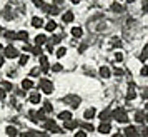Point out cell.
<instances>
[{
  "instance_id": "1",
  "label": "cell",
  "mask_w": 148,
  "mask_h": 137,
  "mask_svg": "<svg viewBox=\"0 0 148 137\" xmlns=\"http://www.w3.org/2000/svg\"><path fill=\"white\" fill-rule=\"evenodd\" d=\"M113 119L120 124H128V114L125 110V107H116L113 110Z\"/></svg>"
},
{
  "instance_id": "2",
  "label": "cell",
  "mask_w": 148,
  "mask_h": 137,
  "mask_svg": "<svg viewBox=\"0 0 148 137\" xmlns=\"http://www.w3.org/2000/svg\"><path fill=\"white\" fill-rule=\"evenodd\" d=\"M63 102H65V104H68L70 107H75V109H77V107L80 105L82 99H80L78 95H75V94H68V95H65V97H63Z\"/></svg>"
},
{
  "instance_id": "3",
  "label": "cell",
  "mask_w": 148,
  "mask_h": 137,
  "mask_svg": "<svg viewBox=\"0 0 148 137\" xmlns=\"http://www.w3.org/2000/svg\"><path fill=\"white\" fill-rule=\"evenodd\" d=\"M40 89L43 94H52L53 92V84L50 82V80H47V79H42L40 80Z\"/></svg>"
},
{
  "instance_id": "4",
  "label": "cell",
  "mask_w": 148,
  "mask_h": 137,
  "mask_svg": "<svg viewBox=\"0 0 148 137\" xmlns=\"http://www.w3.org/2000/svg\"><path fill=\"white\" fill-rule=\"evenodd\" d=\"M45 130L52 132V134H60V132H62V129L57 125L55 120H47V122H45Z\"/></svg>"
},
{
  "instance_id": "5",
  "label": "cell",
  "mask_w": 148,
  "mask_h": 137,
  "mask_svg": "<svg viewBox=\"0 0 148 137\" xmlns=\"http://www.w3.org/2000/svg\"><path fill=\"white\" fill-rule=\"evenodd\" d=\"M3 54H5V57H8V59H15V57H18V50H17L14 45H7V47L3 48Z\"/></svg>"
},
{
  "instance_id": "6",
  "label": "cell",
  "mask_w": 148,
  "mask_h": 137,
  "mask_svg": "<svg viewBox=\"0 0 148 137\" xmlns=\"http://www.w3.org/2000/svg\"><path fill=\"white\" fill-rule=\"evenodd\" d=\"M100 120L101 122H110L112 119H113V110H110V109H105V110H101L100 112Z\"/></svg>"
},
{
  "instance_id": "7",
  "label": "cell",
  "mask_w": 148,
  "mask_h": 137,
  "mask_svg": "<svg viewBox=\"0 0 148 137\" xmlns=\"http://www.w3.org/2000/svg\"><path fill=\"white\" fill-rule=\"evenodd\" d=\"M123 134H125V137H140L138 136V130L135 129L133 125H128L127 129L123 130Z\"/></svg>"
},
{
  "instance_id": "8",
  "label": "cell",
  "mask_w": 148,
  "mask_h": 137,
  "mask_svg": "<svg viewBox=\"0 0 148 137\" xmlns=\"http://www.w3.org/2000/svg\"><path fill=\"white\" fill-rule=\"evenodd\" d=\"M40 65H42V72H45V74H47L48 68H50V65H48V57H47V55H42V57H40Z\"/></svg>"
},
{
  "instance_id": "9",
  "label": "cell",
  "mask_w": 148,
  "mask_h": 137,
  "mask_svg": "<svg viewBox=\"0 0 148 137\" xmlns=\"http://www.w3.org/2000/svg\"><path fill=\"white\" fill-rule=\"evenodd\" d=\"M98 130H100V134H108L112 130V125H110V122H101L98 125Z\"/></svg>"
},
{
  "instance_id": "10",
  "label": "cell",
  "mask_w": 148,
  "mask_h": 137,
  "mask_svg": "<svg viewBox=\"0 0 148 137\" xmlns=\"http://www.w3.org/2000/svg\"><path fill=\"white\" fill-rule=\"evenodd\" d=\"M63 127H65L67 130H75L77 127H78V122H77V120H73V119H70V120H67V122H65V125H63Z\"/></svg>"
},
{
  "instance_id": "11",
  "label": "cell",
  "mask_w": 148,
  "mask_h": 137,
  "mask_svg": "<svg viewBox=\"0 0 148 137\" xmlns=\"http://www.w3.org/2000/svg\"><path fill=\"white\" fill-rule=\"evenodd\" d=\"M135 97H136V92H135V85H133V84H130V87H128V92H127V100H133Z\"/></svg>"
},
{
  "instance_id": "12",
  "label": "cell",
  "mask_w": 148,
  "mask_h": 137,
  "mask_svg": "<svg viewBox=\"0 0 148 137\" xmlns=\"http://www.w3.org/2000/svg\"><path fill=\"white\" fill-rule=\"evenodd\" d=\"M58 119L63 120V122H67V120L72 119V112H68V110H62L60 114H58Z\"/></svg>"
},
{
  "instance_id": "13",
  "label": "cell",
  "mask_w": 148,
  "mask_h": 137,
  "mask_svg": "<svg viewBox=\"0 0 148 137\" xmlns=\"http://www.w3.org/2000/svg\"><path fill=\"white\" fill-rule=\"evenodd\" d=\"M100 75L103 77V79H108V77L112 75V72H110V68H108L107 65H101L100 67Z\"/></svg>"
},
{
  "instance_id": "14",
  "label": "cell",
  "mask_w": 148,
  "mask_h": 137,
  "mask_svg": "<svg viewBox=\"0 0 148 137\" xmlns=\"http://www.w3.org/2000/svg\"><path fill=\"white\" fill-rule=\"evenodd\" d=\"M17 40L27 42V40H28V34L25 32V30H20V32H17Z\"/></svg>"
},
{
  "instance_id": "15",
  "label": "cell",
  "mask_w": 148,
  "mask_h": 137,
  "mask_svg": "<svg viewBox=\"0 0 148 137\" xmlns=\"http://www.w3.org/2000/svg\"><path fill=\"white\" fill-rule=\"evenodd\" d=\"M62 19H63V22H65V24H70V22H73L75 15L72 14V12H65V14H63V17H62Z\"/></svg>"
},
{
  "instance_id": "16",
  "label": "cell",
  "mask_w": 148,
  "mask_h": 137,
  "mask_svg": "<svg viewBox=\"0 0 148 137\" xmlns=\"http://www.w3.org/2000/svg\"><path fill=\"white\" fill-rule=\"evenodd\" d=\"M22 87L25 90H30L34 87V80H30V79H25V80H22Z\"/></svg>"
},
{
  "instance_id": "17",
  "label": "cell",
  "mask_w": 148,
  "mask_h": 137,
  "mask_svg": "<svg viewBox=\"0 0 148 137\" xmlns=\"http://www.w3.org/2000/svg\"><path fill=\"white\" fill-rule=\"evenodd\" d=\"M93 116H95V109H93V107H88V109L85 110V114H83V117L88 119V120H90V119H93Z\"/></svg>"
},
{
  "instance_id": "18",
  "label": "cell",
  "mask_w": 148,
  "mask_h": 137,
  "mask_svg": "<svg viewBox=\"0 0 148 137\" xmlns=\"http://www.w3.org/2000/svg\"><path fill=\"white\" fill-rule=\"evenodd\" d=\"M45 42H47V37H45V35H37V39H35V45L40 47V45H43Z\"/></svg>"
},
{
  "instance_id": "19",
  "label": "cell",
  "mask_w": 148,
  "mask_h": 137,
  "mask_svg": "<svg viewBox=\"0 0 148 137\" xmlns=\"http://www.w3.org/2000/svg\"><path fill=\"white\" fill-rule=\"evenodd\" d=\"M32 25H34L35 28H40L42 25H43V20L38 19V17H34V19H32Z\"/></svg>"
},
{
  "instance_id": "20",
  "label": "cell",
  "mask_w": 148,
  "mask_h": 137,
  "mask_svg": "<svg viewBox=\"0 0 148 137\" xmlns=\"http://www.w3.org/2000/svg\"><path fill=\"white\" fill-rule=\"evenodd\" d=\"M135 120H136V122H138V124H143V122H145V114H143V112H140V110H138V112L135 114Z\"/></svg>"
},
{
  "instance_id": "21",
  "label": "cell",
  "mask_w": 148,
  "mask_h": 137,
  "mask_svg": "<svg viewBox=\"0 0 148 137\" xmlns=\"http://www.w3.org/2000/svg\"><path fill=\"white\" fill-rule=\"evenodd\" d=\"M55 28H57V24H55L53 20H50L45 24V30H48V32H53Z\"/></svg>"
},
{
  "instance_id": "22",
  "label": "cell",
  "mask_w": 148,
  "mask_h": 137,
  "mask_svg": "<svg viewBox=\"0 0 148 137\" xmlns=\"http://www.w3.org/2000/svg\"><path fill=\"white\" fill-rule=\"evenodd\" d=\"M37 120H47V112H45V110L42 109V110H38V112H37Z\"/></svg>"
},
{
  "instance_id": "23",
  "label": "cell",
  "mask_w": 148,
  "mask_h": 137,
  "mask_svg": "<svg viewBox=\"0 0 148 137\" xmlns=\"http://www.w3.org/2000/svg\"><path fill=\"white\" fill-rule=\"evenodd\" d=\"M82 34H83V32H82L80 27H73V28H72V35H73L75 39H80Z\"/></svg>"
},
{
  "instance_id": "24",
  "label": "cell",
  "mask_w": 148,
  "mask_h": 137,
  "mask_svg": "<svg viewBox=\"0 0 148 137\" xmlns=\"http://www.w3.org/2000/svg\"><path fill=\"white\" fill-rule=\"evenodd\" d=\"M5 132H7L8 137H17V134H18V132H17V129H15V127H12V125H10V127H7V130H5Z\"/></svg>"
},
{
  "instance_id": "25",
  "label": "cell",
  "mask_w": 148,
  "mask_h": 137,
  "mask_svg": "<svg viewBox=\"0 0 148 137\" xmlns=\"http://www.w3.org/2000/svg\"><path fill=\"white\" fill-rule=\"evenodd\" d=\"M28 100H30L32 104H38V102H40V94H37V92H34V94L30 95V99H28Z\"/></svg>"
},
{
  "instance_id": "26",
  "label": "cell",
  "mask_w": 148,
  "mask_h": 137,
  "mask_svg": "<svg viewBox=\"0 0 148 137\" xmlns=\"http://www.w3.org/2000/svg\"><path fill=\"white\" fill-rule=\"evenodd\" d=\"M82 129L85 130V132H93V125L92 124H88V122H82Z\"/></svg>"
},
{
  "instance_id": "27",
  "label": "cell",
  "mask_w": 148,
  "mask_h": 137,
  "mask_svg": "<svg viewBox=\"0 0 148 137\" xmlns=\"http://www.w3.org/2000/svg\"><path fill=\"white\" fill-rule=\"evenodd\" d=\"M147 59H148V44L145 45V48L141 50V55H140V60H141V62L147 60Z\"/></svg>"
},
{
  "instance_id": "28",
  "label": "cell",
  "mask_w": 148,
  "mask_h": 137,
  "mask_svg": "<svg viewBox=\"0 0 148 137\" xmlns=\"http://www.w3.org/2000/svg\"><path fill=\"white\" fill-rule=\"evenodd\" d=\"M5 39H8V40H17V34L15 32H5Z\"/></svg>"
},
{
  "instance_id": "29",
  "label": "cell",
  "mask_w": 148,
  "mask_h": 137,
  "mask_svg": "<svg viewBox=\"0 0 148 137\" xmlns=\"http://www.w3.org/2000/svg\"><path fill=\"white\" fill-rule=\"evenodd\" d=\"M43 110H45V112H48V114H50V112H52V110H53V107H52V104L48 102H43Z\"/></svg>"
},
{
  "instance_id": "30",
  "label": "cell",
  "mask_w": 148,
  "mask_h": 137,
  "mask_svg": "<svg viewBox=\"0 0 148 137\" xmlns=\"http://www.w3.org/2000/svg\"><path fill=\"white\" fill-rule=\"evenodd\" d=\"M112 10H113V12H123V7H121L120 3H116V2H115L113 5H112Z\"/></svg>"
},
{
  "instance_id": "31",
  "label": "cell",
  "mask_w": 148,
  "mask_h": 137,
  "mask_svg": "<svg viewBox=\"0 0 148 137\" xmlns=\"http://www.w3.org/2000/svg\"><path fill=\"white\" fill-rule=\"evenodd\" d=\"M112 45L113 47H121V40L118 37H115V39H112Z\"/></svg>"
},
{
  "instance_id": "32",
  "label": "cell",
  "mask_w": 148,
  "mask_h": 137,
  "mask_svg": "<svg viewBox=\"0 0 148 137\" xmlns=\"http://www.w3.org/2000/svg\"><path fill=\"white\" fill-rule=\"evenodd\" d=\"M30 52H32L34 55H40L42 54V48L38 47V45H35V47H32V50H30Z\"/></svg>"
},
{
  "instance_id": "33",
  "label": "cell",
  "mask_w": 148,
  "mask_h": 137,
  "mask_svg": "<svg viewBox=\"0 0 148 137\" xmlns=\"http://www.w3.org/2000/svg\"><path fill=\"white\" fill-rule=\"evenodd\" d=\"M138 136H140V137H148V129H147V127L140 129V130H138Z\"/></svg>"
},
{
  "instance_id": "34",
  "label": "cell",
  "mask_w": 148,
  "mask_h": 137,
  "mask_svg": "<svg viewBox=\"0 0 148 137\" xmlns=\"http://www.w3.org/2000/svg\"><path fill=\"white\" fill-rule=\"evenodd\" d=\"M65 54H67V48L65 47H60L58 50H57V57H63Z\"/></svg>"
},
{
  "instance_id": "35",
  "label": "cell",
  "mask_w": 148,
  "mask_h": 137,
  "mask_svg": "<svg viewBox=\"0 0 148 137\" xmlns=\"http://www.w3.org/2000/svg\"><path fill=\"white\" fill-rule=\"evenodd\" d=\"M27 62H28V57H27V55H22L20 59H18V64H20V65H25Z\"/></svg>"
},
{
  "instance_id": "36",
  "label": "cell",
  "mask_w": 148,
  "mask_h": 137,
  "mask_svg": "<svg viewBox=\"0 0 148 137\" xmlns=\"http://www.w3.org/2000/svg\"><path fill=\"white\" fill-rule=\"evenodd\" d=\"M28 117H30L34 122H37V112H35V110H30V112H28Z\"/></svg>"
},
{
  "instance_id": "37",
  "label": "cell",
  "mask_w": 148,
  "mask_h": 137,
  "mask_svg": "<svg viewBox=\"0 0 148 137\" xmlns=\"http://www.w3.org/2000/svg\"><path fill=\"white\" fill-rule=\"evenodd\" d=\"M141 10H143L145 14H148V0H143V3H141Z\"/></svg>"
},
{
  "instance_id": "38",
  "label": "cell",
  "mask_w": 148,
  "mask_h": 137,
  "mask_svg": "<svg viewBox=\"0 0 148 137\" xmlns=\"http://www.w3.org/2000/svg\"><path fill=\"white\" fill-rule=\"evenodd\" d=\"M87 45H88L87 42H83L80 47H78V52H80V54H83V52H85V48H87Z\"/></svg>"
},
{
  "instance_id": "39",
  "label": "cell",
  "mask_w": 148,
  "mask_h": 137,
  "mask_svg": "<svg viewBox=\"0 0 148 137\" xmlns=\"http://www.w3.org/2000/svg\"><path fill=\"white\" fill-rule=\"evenodd\" d=\"M52 70H53V72H60L62 65H60V64H55V65H52Z\"/></svg>"
},
{
  "instance_id": "40",
  "label": "cell",
  "mask_w": 148,
  "mask_h": 137,
  "mask_svg": "<svg viewBox=\"0 0 148 137\" xmlns=\"http://www.w3.org/2000/svg\"><path fill=\"white\" fill-rule=\"evenodd\" d=\"M75 137H88V136H87V132H85V130H78V132L75 134Z\"/></svg>"
},
{
  "instance_id": "41",
  "label": "cell",
  "mask_w": 148,
  "mask_h": 137,
  "mask_svg": "<svg viewBox=\"0 0 148 137\" xmlns=\"http://www.w3.org/2000/svg\"><path fill=\"white\" fill-rule=\"evenodd\" d=\"M140 75H143V77H147V75H148V67H141Z\"/></svg>"
},
{
  "instance_id": "42",
  "label": "cell",
  "mask_w": 148,
  "mask_h": 137,
  "mask_svg": "<svg viewBox=\"0 0 148 137\" xmlns=\"http://www.w3.org/2000/svg\"><path fill=\"white\" fill-rule=\"evenodd\" d=\"M32 2H34L35 5H37V7H43V5H45V3H43V0H32Z\"/></svg>"
},
{
  "instance_id": "43",
  "label": "cell",
  "mask_w": 148,
  "mask_h": 137,
  "mask_svg": "<svg viewBox=\"0 0 148 137\" xmlns=\"http://www.w3.org/2000/svg\"><path fill=\"white\" fill-rule=\"evenodd\" d=\"M20 137H35V132L30 130V132H27V134H20Z\"/></svg>"
},
{
  "instance_id": "44",
  "label": "cell",
  "mask_w": 148,
  "mask_h": 137,
  "mask_svg": "<svg viewBox=\"0 0 148 137\" xmlns=\"http://www.w3.org/2000/svg\"><path fill=\"white\" fill-rule=\"evenodd\" d=\"M5 95H7V90H5V89H0V100H3V99H5Z\"/></svg>"
},
{
  "instance_id": "45",
  "label": "cell",
  "mask_w": 148,
  "mask_h": 137,
  "mask_svg": "<svg viewBox=\"0 0 148 137\" xmlns=\"http://www.w3.org/2000/svg\"><path fill=\"white\" fill-rule=\"evenodd\" d=\"M2 85H3V89H5V90L12 89V84H10V82H2Z\"/></svg>"
},
{
  "instance_id": "46",
  "label": "cell",
  "mask_w": 148,
  "mask_h": 137,
  "mask_svg": "<svg viewBox=\"0 0 148 137\" xmlns=\"http://www.w3.org/2000/svg\"><path fill=\"white\" fill-rule=\"evenodd\" d=\"M115 60L121 62V60H123V55H121V54H115Z\"/></svg>"
},
{
  "instance_id": "47",
  "label": "cell",
  "mask_w": 148,
  "mask_h": 137,
  "mask_svg": "<svg viewBox=\"0 0 148 137\" xmlns=\"http://www.w3.org/2000/svg\"><path fill=\"white\" fill-rule=\"evenodd\" d=\"M38 72H40L38 68H32V70H30V75H38Z\"/></svg>"
},
{
  "instance_id": "48",
  "label": "cell",
  "mask_w": 148,
  "mask_h": 137,
  "mask_svg": "<svg viewBox=\"0 0 148 137\" xmlns=\"http://www.w3.org/2000/svg\"><path fill=\"white\" fill-rule=\"evenodd\" d=\"M115 75H123V70L121 68H115Z\"/></svg>"
},
{
  "instance_id": "49",
  "label": "cell",
  "mask_w": 148,
  "mask_h": 137,
  "mask_svg": "<svg viewBox=\"0 0 148 137\" xmlns=\"http://www.w3.org/2000/svg\"><path fill=\"white\" fill-rule=\"evenodd\" d=\"M35 137H47V134H43V132H35Z\"/></svg>"
},
{
  "instance_id": "50",
  "label": "cell",
  "mask_w": 148,
  "mask_h": 137,
  "mask_svg": "<svg viewBox=\"0 0 148 137\" xmlns=\"http://www.w3.org/2000/svg\"><path fill=\"white\" fill-rule=\"evenodd\" d=\"M3 60H5V59H3V55H0V68H2V65H3Z\"/></svg>"
},
{
  "instance_id": "51",
  "label": "cell",
  "mask_w": 148,
  "mask_h": 137,
  "mask_svg": "<svg viewBox=\"0 0 148 137\" xmlns=\"http://www.w3.org/2000/svg\"><path fill=\"white\" fill-rule=\"evenodd\" d=\"M72 3H80V0H70Z\"/></svg>"
},
{
  "instance_id": "52",
  "label": "cell",
  "mask_w": 148,
  "mask_h": 137,
  "mask_svg": "<svg viewBox=\"0 0 148 137\" xmlns=\"http://www.w3.org/2000/svg\"><path fill=\"white\" fill-rule=\"evenodd\" d=\"M112 137H123L121 134H115V136H112Z\"/></svg>"
},
{
  "instance_id": "53",
  "label": "cell",
  "mask_w": 148,
  "mask_h": 137,
  "mask_svg": "<svg viewBox=\"0 0 148 137\" xmlns=\"http://www.w3.org/2000/svg\"><path fill=\"white\" fill-rule=\"evenodd\" d=\"M145 122H148V116H147V117H145Z\"/></svg>"
},
{
  "instance_id": "54",
  "label": "cell",
  "mask_w": 148,
  "mask_h": 137,
  "mask_svg": "<svg viewBox=\"0 0 148 137\" xmlns=\"http://www.w3.org/2000/svg\"><path fill=\"white\" fill-rule=\"evenodd\" d=\"M147 109H148V104H147Z\"/></svg>"
},
{
  "instance_id": "55",
  "label": "cell",
  "mask_w": 148,
  "mask_h": 137,
  "mask_svg": "<svg viewBox=\"0 0 148 137\" xmlns=\"http://www.w3.org/2000/svg\"><path fill=\"white\" fill-rule=\"evenodd\" d=\"M0 30H2V27H0Z\"/></svg>"
},
{
  "instance_id": "56",
  "label": "cell",
  "mask_w": 148,
  "mask_h": 137,
  "mask_svg": "<svg viewBox=\"0 0 148 137\" xmlns=\"http://www.w3.org/2000/svg\"><path fill=\"white\" fill-rule=\"evenodd\" d=\"M147 94H148V90H147Z\"/></svg>"
}]
</instances>
